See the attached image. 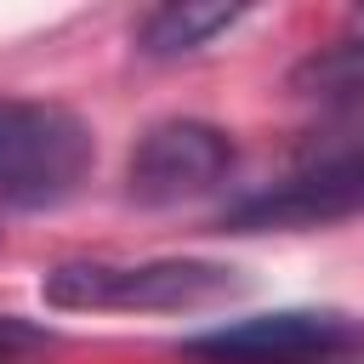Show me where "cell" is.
<instances>
[{
	"mask_svg": "<svg viewBox=\"0 0 364 364\" xmlns=\"http://www.w3.org/2000/svg\"><path fill=\"white\" fill-rule=\"evenodd\" d=\"M245 11L239 6H193V0H182V6H154L142 23H136V51L142 57H188V51H199L205 40H216L222 28H233Z\"/></svg>",
	"mask_w": 364,
	"mask_h": 364,
	"instance_id": "7",
	"label": "cell"
},
{
	"mask_svg": "<svg viewBox=\"0 0 364 364\" xmlns=\"http://www.w3.org/2000/svg\"><path fill=\"white\" fill-rule=\"evenodd\" d=\"M40 296L63 313H188L239 296L233 267L193 256L154 262H63L40 279Z\"/></svg>",
	"mask_w": 364,
	"mask_h": 364,
	"instance_id": "1",
	"label": "cell"
},
{
	"mask_svg": "<svg viewBox=\"0 0 364 364\" xmlns=\"http://www.w3.org/2000/svg\"><path fill=\"white\" fill-rule=\"evenodd\" d=\"M364 210V131L313 148L290 176H279L273 188L239 199L222 222L239 233H267V228H318V222H341Z\"/></svg>",
	"mask_w": 364,
	"mask_h": 364,
	"instance_id": "3",
	"label": "cell"
},
{
	"mask_svg": "<svg viewBox=\"0 0 364 364\" xmlns=\"http://www.w3.org/2000/svg\"><path fill=\"white\" fill-rule=\"evenodd\" d=\"M233 171V136L210 119H159L125 159V193L136 205H188L222 188Z\"/></svg>",
	"mask_w": 364,
	"mask_h": 364,
	"instance_id": "4",
	"label": "cell"
},
{
	"mask_svg": "<svg viewBox=\"0 0 364 364\" xmlns=\"http://www.w3.org/2000/svg\"><path fill=\"white\" fill-rule=\"evenodd\" d=\"M347 336H353L347 313L284 307V313H256V318L205 330L188 341V353L205 364H341Z\"/></svg>",
	"mask_w": 364,
	"mask_h": 364,
	"instance_id": "5",
	"label": "cell"
},
{
	"mask_svg": "<svg viewBox=\"0 0 364 364\" xmlns=\"http://www.w3.org/2000/svg\"><path fill=\"white\" fill-rule=\"evenodd\" d=\"M341 364H364V318H353V336H347V353Z\"/></svg>",
	"mask_w": 364,
	"mask_h": 364,
	"instance_id": "9",
	"label": "cell"
},
{
	"mask_svg": "<svg viewBox=\"0 0 364 364\" xmlns=\"http://www.w3.org/2000/svg\"><path fill=\"white\" fill-rule=\"evenodd\" d=\"M296 91L318 108H353L364 102V11H353L301 68H296Z\"/></svg>",
	"mask_w": 364,
	"mask_h": 364,
	"instance_id": "6",
	"label": "cell"
},
{
	"mask_svg": "<svg viewBox=\"0 0 364 364\" xmlns=\"http://www.w3.org/2000/svg\"><path fill=\"white\" fill-rule=\"evenodd\" d=\"M40 347H51V330H40V324H28L17 313H0V364H17L28 353H40Z\"/></svg>",
	"mask_w": 364,
	"mask_h": 364,
	"instance_id": "8",
	"label": "cell"
},
{
	"mask_svg": "<svg viewBox=\"0 0 364 364\" xmlns=\"http://www.w3.org/2000/svg\"><path fill=\"white\" fill-rule=\"evenodd\" d=\"M97 159L91 125L63 102L0 97V210L63 205Z\"/></svg>",
	"mask_w": 364,
	"mask_h": 364,
	"instance_id": "2",
	"label": "cell"
}]
</instances>
